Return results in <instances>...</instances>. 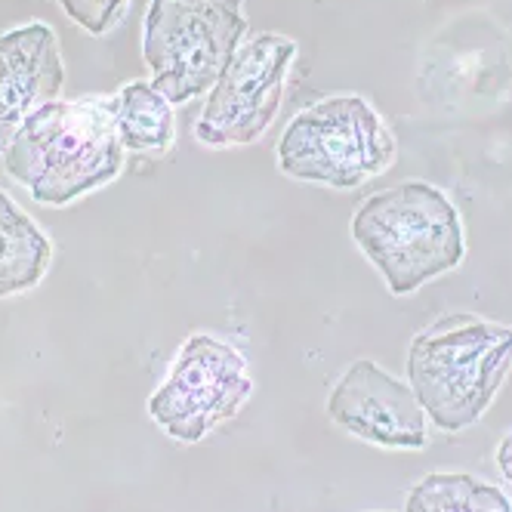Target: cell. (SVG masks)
Masks as SVG:
<instances>
[{"label": "cell", "instance_id": "14", "mask_svg": "<svg viewBox=\"0 0 512 512\" xmlns=\"http://www.w3.org/2000/svg\"><path fill=\"white\" fill-rule=\"evenodd\" d=\"M497 469L506 482H512V435H506L497 445Z\"/></svg>", "mask_w": 512, "mask_h": 512}, {"label": "cell", "instance_id": "13", "mask_svg": "<svg viewBox=\"0 0 512 512\" xmlns=\"http://www.w3.org/2000/svg\"><path fill=\"white\" fill-rule=\"evenodd\" d=\"M127 0H59V7L71 22H78L90 34H105L121 16Z\"/></svg>", "mask_w": 512, "mask_h": 512}, {"label": "cell", "instance_id": "4", "mask_svg": "<svg viewBox=\"0 0 512 512\" xmlns=\"http://www.w3.org/2000/svg\"><path fill=\"white\" fill-rule=\"evenodd\" d=\"M395 161V139L361 96L315 102L287 124L278 142V167L290 179L331 189H358Z\"/></svg>", "mask_w": 512, "mask_h": 512}, {"label": "cell", "instance_id": "7", "mask_svg": "<svg viewBox=\"0 0 512 512\" xmlns=\"http://www.w3.org/2000/svg\"><path fill=\"white\" fill-rule=\"evenodd\" d=\"M297 44L284 34H260L235 50L226 71L210 87L195 124L198 142L210 149L256 142L272 124Z\"/></svg>", "mask_w": 512, "mask_h": 512}, {"label": "cell", "instance_id": "5", "mask_svg": "<svg viewBox=\"0 0 512 512\" xmlns=\"http://www.w3.org/2000/svg\"><path fill=\"white\" fill-rule=\"evenodd\" d=\"M244 28L241 0H152L142 31L149 84L170 105L207 93L241 47Z\"/></svg>", "mask_w": 512, "mask_h": 512}, {"label": "cell", "instance_id": "3", "mask_svg": "<svg viewBox=\"0 0 512 512\" xmlns=\"http://www.w3.org/2000/svg\"><path fill=\"white\" fill-rule=\"evenodd\" d=\"M512 368V327L475 315H448L411 340L408 386L445 432L479 423Z\"/></svg>", "mask_w": 512, "mask_h": 512}, {"label": "cell", "instance_id": "8", "mask_svg": "<svg viewBox=\"0 0 512 512\" xmlns=\"http://www.w3.org/2000/svg\"><path fill=\"white\" fill-rule=\"evenodd\" d=\"M327 417L361 442L389 451L426 448V411L408 383L374 361H355L327 398Z\"/></svg>", "mask_w": 512, "mask_h": 512}, {"label": "cell", "instance_id": "15", "mask_svg": "<svg viewBox=\"0 0 512 512\" xmlns=\"http://www.w3.org/2000/svg\"><path fill=\"white\" fill-rule=\"evenodd\" d=\"M4 75H7V65H4V56H0V87H4Z\"/></svg>", "mask_w": 512, "mask_h": 512}, {"label": "cell", "instance_id": "2", "mask_svg": "<svg viewBox=\"0 0 512 512\" xmlns=\"http://www.w3.org/2000/svg\"><path fill=\"white\" fill-rule=\"evenodd\" d=\"M352 241L395 297L414 294L426 281L457 269L466 256L457 207L442 189L420 179L364 201L352 216Z\"/></svg>", "mask_w": 512, "mask_h": 512}, {"label": "cell", "instance_id": "12", "mask_svg": "<svg viewBox=\"0 0 512 512\" xmlns=\"http://www.w3.org/2000/svg\"><path fill=\"white\" fill-rule=\"evenodd\" d=\"M405 512H512V500L469 472H432L411 488Z\"/></svg>", "mask_w": 512, "mask_h": 512}, {"label": "cell", "instance_id": "11", "mask_svg": "<svg viewBox=\"0 0 512 512\" xmlns=\"http://www.w3.org/2000/svg\"><path fill=\"white\" fill-rule=\"evenodd\" d=\"M115 127L124 152L164 155L173 142V108L152 84H127L115 99Z\"/></svg>", "mask_w": 512, "mask_h": 512}, {"label": "cell", "instance_id": "6", "mask_svg": "<svg viewBox=\"0 0 512 512\" xmlns=\"http://www.w3.org/2000/svg\"><path fill=\"white\" fill-rule=\"evenodd\" d=\"M253 392L244 355L210 334L179 349L167 380L149 398V417L176 442L195 445L232 420Z\"/></svg>", "mask_w": 512, "mask_h": 512}, {"label": "cell", "instance_id": "1", "mask_svg": "<svg viewBox=\"0 0 512 512\" xmlns=\"http://www.w3.org/2000/svg\"><path fill=\"white\" fill-rule=\"evenodd\" d=\"M4 167L47 207H65L108 186L124 167L112 102L53 99L41 105L16 130Z\"/></svg>", "mask_w": 512, "mask_h": 512}, {"label": "cell", "instance_id": "9", "mask_svg": "<svg viewBox=\"0 0 512 512\" xmlns=\"http://www.w3.org/2000/svg\"><path fill=\"white\" fill-rule=\"evenodd\" d=\"M0 56L7 65L0 87V155H4L22 121L41 105L59 99L65 68L56 34L44 22H28L0 34Z\"/></svg>", "mask_w": 512, "mask_h": 512}, {"label": "cell", "instance_id": "10", "mask_svg": "<svg viewBox=\"0 0 512 512\" xmlns=\"http://www.w3.org/2000/svg\"><path fill=\"white\" fill-rule=\"evenodd\" d=\"M50 263V238L7 192H0V300L38 287Z\"/></svg>", "mask_w": 512, "mask_h": 512}]
</instances>
